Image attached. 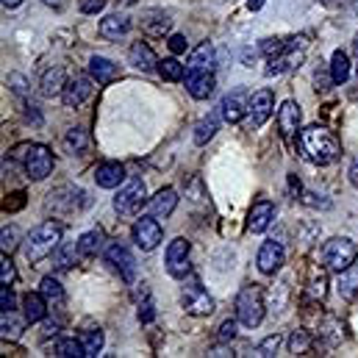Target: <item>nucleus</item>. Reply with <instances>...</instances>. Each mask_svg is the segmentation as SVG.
I'll return each instance as SVG.
<instances>
[{"label": "nucleus", "instance_id": "obj_1", "mask_svg": "<svg viewBox=\"0 0 358 358\" xmlns=\"http://www.w3.org/2000/svg\"><path fill=\"white\" fill-rule=\"evenodd\" d=\"M300 150L311 164H320V167H328L342 156L339 139L322 125H308L300 131Z\"/></svg>", "mask_w": 358, "mask_h": 358}, {"label": "nucleus", "instance_id": "obj_2", "mask_svg": "<svg viewBox=\"0 0 358 358\" xmlns=\"http://www.w3.org/2000/svg\"><path fill=\"white\" fill-rule=\"evenodd\" d=\"M62 236H64V228H62L59 222H53V220L36 225V228L25 236V242H22V253H25V259H28L31 264L45 262L48 256L56 253V248L62 245Z\"/></svg>", "mask_w": 358, "mask_h": 358}, {"label": "nucleus", "instance_id": "obj_3", "mask_svg": "<svg viewBox=\"0 0 358 358\" xmlns=\"http://www.w3.org/2000/svg\"><path fill=\"white\" fill-rule=\"evenodd\" d=\"M236 317L245 328H256L264 320V292L262 286H245L236 297Z\"/></svg>", "mask_w": 358, "mask_h": 358}, {"label": "nucleus", "instance_id": "obj_4", "mask_svg": "<svg viewBox=\"0 0 358 358\" xmlns=\"http://www.w3.org/2000/svg\"><path fill=\"white\" fill-rule=\"evenodd\" d=\"M306 48H308V39H306V36H292V39H286L283 50H280L278 56L269 59L267 73L269 76H275V73H286V70L300 67L303 59H306Z\"/></svg>", "mask_w": 358, "mask_h": 358}, {"label": "nucleus", "instance_id": "obj_5", "mask_svg": "<svg viewBox=\"0 0 358 358\" xmlns=\"http://www.w3.org/2000/svg\"><path fill=\"white\" fill-rule=\"evenodd\" d=\"M145 197H148L145 180H142V178H128L122 186H120V192L114 194V208H117L122 217H134V214L142 208Z\"/></svg>", "mask_w": 358, "mask_h": 358}, {"label": "nucleus", "instance_id": "obj_6", "mask_svg": "<svg viewBox=\"0 0 358 358\" xmlns=\"http://www.w3.org/2000/svg\"><path fill=\"white\" fill-rule=\"evenodd\" d=\"M356 256H358V248L353 245V239H348V236L331 239L325 245V250H322L325 264H328V269H334V272H342V269L353 267L356 264Z\"/></svg>", "mask_w": 358, "mask_h": 358}, {"label": "nucleus", "instance_id": "obj_7", "mask_svg": "<svg viewBox=\"0 0 358 358\" xmlns=\"http://www.w3.org/2000/svg\"><path fill=\"white\" fill-rule=\"evenodd\" d=\"M25 173L31 180H45L53 173V153L45 145H31L25 153Z\"/></svg>", "mask_w": 358, "mask_h": 358}, {"label": "nucleus", "instance_id": "obj_8", "mask_svg": "<svg viewBox=\"0 0 358 358\" xmlns=\"http://www.w3.org/2000/svg\"><path fill=\"white\" fill-rule=\"evenodd\" d=\"M180 306L186 314H194V317H208L214 314V297L203 289V286H186L183 294H180Z\"/></svg>", "mask_w": 358, "mask_h": 358}, {"label": "nucleus", "instance_id": "obj_9", "mask_svg": "<svg viewBox=\"0 0 358 358\" xmlns=\"http://www.w3.org/2000/svg\"><path fill=\"white\" fill-rule=\"evenodd\" d=\"M162 236H164V231H162V225H159L156 217H142V220L134 225V242H136V248L145 250V253L156 250L159 242H162Z\"/></svg>", "mask_w": 358, "mask_h": 358}, {"label": "nucleus", "instance_id": "obj_10", "mask_svg": "<svg viewBox=\"0 0 358 358\" xmlns=\"http://www.w3.org/2000/svg\"><path fill=\"white\" fill-rule=\"evenodd\" d=\"M106 262L117 269L125 280H134L136 278V259H134V253L122 242H111L106 248Z\"/></svg>", "mask_w": 358, "mask_h": 358}, {"label": "nucleus", "instance_id": "obj_11", "mask_svg": "<svg viewBox=\"0 0 358 358\" xmlns=\"http://www.w3.org/2000/svg\"><path fill=\"white\" fill-rule=\"evenodd\" d=\"M164 264H167V272L173 278H186V272H189V242L183 236L170 242L167 256H164Z\"/></svg>", "mask_w": 358, "mask_h": 358}, {"label": "nucleus", "instance_id": "obj_12", "mask_svg": "<svg viewBox=\"0 0 358 358\" xmlns=\"http://www.w3.org/2000/svg\"><path fill=\"white\" fill-rule=\"evenodd\" d=\"M272 108H275V97H272V92L269 90L256 92V94L250 97V111H248L250 120H248V125H250V128H262L269 117H272Z\"/></svg>", "mask_w": 358, "mask_h": 358}, {"label": "nucleus", "instance_id": "obj_13", "mask_svg": "<svg viewBox=\"0 0 358 358\" xmlns=\"http://www.w3.org/2000/svg\"><path fill=\"white\" fill-rule=\"evenodd\" d=\"M222 117H225V122H231V125H236V122H242V117L250 111V97H248V92L236 90L231 92L225 100H222Z\"/></svg>", "mask_w": 358, "mask_h": 358}, {"label": "nucleus", "instance_id": "obj_14", "mask_svg": "<svg viewBox=\"0 0 358 358\" xmlns=\"http://www.w3.org/2000/svg\"><path fill=\"white\" fill-rule=\"evenodd\" d=\"M92 81H94L92 76H76V78H70L67 87H64V92H62L64 106H67V108L81 106V103L92 94Z\"/></svg>", "mask_w": 358, "mask_h": 358}, {"label": "nucleus", "instance_id": "obj_15", "mask_svg": "<svg viewBox=\"0 0 358 358\" xmlns=\"http://www.w3.org/2000/svg\"><path fill=\"white\" fill-rule=\"evenodd\" d=\"M283 259H286V253H283V245L280 242H275V239H269L262 245V250H259V269L264 272V275H275L278 269L283 267Z\"/></svg>", "mask_w": 358, "mask_h": 358}, {"label": "nucleus", "instance_id": "obj_16", "mask_svg": "<svg viewBox=\"0 0 358 358\" xmlns=\"http://www.w3.org/2000/svg\"><path fill=\"white\" fill-rule=\"evenodd\" d=\"M278 128H280V136L283 139H292L300 128V106L294 100H283L280 108H278Z\"/></svg>", "mask_w": 358, "mask_h": 358}, {"label": "nucleus", "instance_id": "obj_17", "mask_svg": "<svg viewBox=\"0 0 358 358\" xmlns=\"http://www.w3.org/2000/svg\"><path fill=\"white\" fill-rule=\"evenodd\" d=\"M272 217H275V206H272L269 200L253 203V208H250V214H248V231L264 234L269 228V222H272Z\"/></svg>", "mask_w": 358, "mask_h": 358}, {"label": "nucleus", "instance_id": "obj_18", "mask_svg": "<svg viewBox=\"0 0 358 358\" xmlns=\"http://www.w3.org/2000/svg\"><path fill=\"white\" fill-rule=\"evenodd\" d=\"M214 62H217V56H214L211 42H203L200 48L192 50L189 64H186V73H211L214 70Z\"/></svg>", "mask_w": 358, "mask_h": 358}, {"label": "nucleus", "instance_id": "obj_19", "mask_svg": "<svg viewBox=\"0 0 358 358\" xmlns=\"http://www.w3.org/2000/svg\"><path fill=\"white\" fill-rule=\"evenodd\" d=\"M22 314H25V322H42L48 317V297L42 292H28L22 297Z\"/></svg>", "mask_w": 358, "mask_h": 358}, {"label": "nucleus", "instance_id": "obj_20", "mask_svg": "<svg viewBox=\"0 0 358 358\" xmlns=\"http://www.w3.org/2000/svg\"><path fill=\"white\" fill-rule=\"evenodd\" d=\"M217 87L214 73H186V90L194 100H206Z\"/></svg>", "mask_w": 358, "mask_h": 358}, {"label": "nucleus", "instance_id": "obj_21", "mask_svg": "<svg viewBox=\"0 0 358 358\" xmlns=\"http://www.w3.org/2000/svg\"><path fill=\"white\" fill-rule=\"evenodd\" d=\"M90 76L100 84V87H106V84H111V81H117V78H120V67H117L114 62L103 59V56H92L90 59Z\"/></svg>", "mask_w": 358, "mask_h": 358}, {"label": "nucleus", "instance_id": "obj_22", "mask_svg": "<svg viewBox=\"0 0 358 358\" xmlns=\"http://www.w3.org/2000/svg\"><path fill=\"white\" fill-rule=\"evenodd\" d=\"M94 180H97L100 189H114V186H120L125 180V167L120 162H106V164H100L94 170Z\"/></svg>", "mask_w": 358, "mask_h": 358}, {"label": "nucleus", "instance_id": "obj_23", "mask_svg": "<svg viewBox=\"0 0 358 358\" xmlns=\"http://www.w3.org/2000/svg\"><path fill=\"white\" fill-rule=\"evenodd\" d=\"M176 206H178V194H176V189H162L153 200H150V214L156 217V220H167L173 211H176Z\"/></svg>", "mask_w": 358, "mask_h": 358}, {"label": "nucleus", "instance_id": "obj_24", "mask_svg": "<svg viewBox=\"0 0 358 358\" xmlns=\"http://www.w3.org/2000/svg\"><path fill=\"white\" fill-rule=\"evenodd\" d=\"M131 31V20L125 14H108L106 20H100V36L106 39H120Z\"/></svg>", "mask_w": 358, "mask_h": 358}, {"label": "nucleus", "instance_id": "obj_25", "mask_svg": "<svg viewBox=\"0 0 358 358\" xmlns=\"http://www.w3.org/2000/svg\"><path fill=\"white\" fill-rule=\"evenodd\" d=\"M128 59H131V64L136 67V70H153L159 62H156V53H153V48L150 45H145V42H134L131 45V50H128Z\"/></svg>", "mask_w": 358, "mask_h": 358}, {"label": "nucleus", "instance_id": "obj_26", "mask_svg": "<svg viewBox=\"0 0 358 358\" xmlns=\"http://www.w3.org/2000/svg\"><path fill=\"white\" fill-rule=\"evenodd\" d=\"M67 87V78H64V67H50V70H45V76H42V81H39V92L45 94V97H53V94H62Z\"/></svg>", "mask_w": 358, "mask_h": 358}, {"label": "nucleus", "instance_id": "obj_27", "mask_svg": "<svg viewBox=\"0 0 358 358\" xmlns=\"http://www.w3.org/2000/svg\"><path fill=\"white\" fill-rule=\"evenodd\" d=\"M100 248H103V231H87L78 239V259L90 262V259H94L100 253Z\"/></svg>", "mask_w": 358, "mask_h": 358}, {"label": "nucleus", "instance_id": "obj_28", "mask_svg": "<svg viewBox=\"0 0 358 358\" xmlns=\"http://www.w3.org/2000/svg\"><path fill=\"white\" fill-rule=\"evenodd\" d=\"M336 289H339V294H342L345 300H358V267L356 264L339 272Z\"/></svg>", "mask_w": 358, "mask_h": 358}, {"label": "nucleus", "instance_id": "obj_29", "mask_svg": "<svg viewBox=\"0 0 358 358\" xmlns=\"http://www.w3.org/2000/svg\"><path fill=\"white\" fill-rule=\"evenodd\" d=\"M350 76V59L345 50H336L334 59H331V81L334 84H345Z\"/></svg>", "mask_w": 358, "mask_h": 358}, {"label": "nucleus", "instance_id": "obj_30", "mask_svg": "<svg viewBox=\"0 0 358 358\" xmlns=\"http://www.w3.org/2000/svg\"><path fill=\"white\" fill-rule=\"evenodd\" d=\"M217 128H220V120H217V114H208V117H203V120L197 122V128H194V142H197V145H206L208 139H214Z\"/></svg>", "mask_w": 358, "mask_h": 358}, {"label": "nucleus", "instance_id": "obj_31", "mask_svg": "<svg viewBox=\"0 0 358 358\" xmlns=\"http://www.w3.org/2000/svg\"><path fill=\"white\" fill-rule=\"evenodd\" d=\"M325 294H328V275H325L322 269H317V272L311 275L308 286H306V297H308V300H322Z\"/></svg>", "mask_w": 358, "mask_h": 358}, {"label": "nucleus", "instance_id": "obj_32", "mask_svg": "<svg viewBox=\"0 0 358 358\" xmlns=\"http://www.w3.org/2000/svg\"><path fill=\"white\" fill-rule=\"evenodd\" d=\"M53 356L78 358L84 356V345H81V339H59V342H53Z\"/></svg>", "mask_w": 358, "mask_h": 358}, {"label": "nucleus", "instance_id": "obj_33", "mask_svg": "<svg viewBox=\"0 0 358 358\" xmlns=\"http://www.w3.org/2000/svg\"><path fill=\"white\" fill-rule=\"evenodd\" d=\"M81 345H84V356H97L103 350V331L100 328H87L81 334Z\"/></svg>", "mask_w": 358, "mask_h": 358}, {"label": "nucleus", "instance_id": "obj_34", "mask_svg": "<svg viewBox=\"0 0 358 358\" xmlns=\"http://www.w3.org/2000/svg\"><path fill=\"white\" fill-rule=\"evenodd\" d=\"M87 145H90V136H87V131H81V128H70L67 131V136H64V148H67V153H84L87 150Z\"/></svg>", "mask_w": 358, "mask_h": 358}, {"label": "nucleus", "instance_id": "obj_35", "mask_svg": "<svg viewBox=\"0 0 358 358\" xmlns=\"http://www.w3.org/2000/svg\"><path fill=\"white\" fill-rule=\"evenodd\" d=\"M76 256H78V242L76 245H59L53 253V264H56V269H70V264H76Z\"/></svg>", "mask_w": 358, "mask_h": 358}, {"label": "nucleus", "instance_id": "obj_36", "mask_svg": "<svg viewBox=\"0 0 358 358\" xmlns=\"http://www.w3.org/2000/svg\"><path fill=\"white\" fill-rule=\"evenodd\" d=\"M159 73H162L164 81H183V78H186V70H183V64H180L178 59H164V62H159Z\"/></svg>", "mask_w": 358, "mask_h": 358}, {"label": "nucleus", "instance_id": "obj_37", "mask_svg": "<svg viewBox=\"0 0 358 358\" xmlns=\"http://www.w3.org/2000/svg\"><path fill=\"white\" fill-rule=\"evenodd\" d=\"M142 28H145L148 34L162 36V34L170 28V17H167V14H162V11H150V14H148V20L142 22Z\"/></svg>", "mask_w": 358, "mask_h": 358}, {"label": "nucleus", "instance_id": "obj_38", "mask_svg": "<svg viewBox=\"0 0 358 358\" xmlns=\"http://www.w3.org/2000/svg\"><path fill=\"white\" fill-rule=\"evenodd\" d=\"M42 294L50 300V303H62L64 300V289H62V283L56 280V278H42Z\"/></svg>", "mask_w": 358, "mask_h": 358}, {"label": "nucleus", "instance_id": "obj_39", "mask_svg": "<svg viewBox=\"0 0 358 358\" xmlns=\"http://www.w3.org/2000/svg\"><path fill=\"white\" fill-rule=\"evenodd\" d=\"M311 348V336H308V331H294L292 336H289V353H294V356H300V353H306Z\"/></svg>", "mask_w": 358, "mask_h": 358}, {"label": "nucleus", "instance_id": "obj_40", "mask_svg": "<svg viewBox=\"0 0 358 358\" xmlns=\"http://www.w3.org/2000/svg\"><path fill=\"white\" fill-rule=\"evenodd\" d=\"M278 348H280V336L278 334H272V336H267L259 348H256V356L259 358H269V356H275L278 353Z\"/></svg>", "mask_w": 358, "mask_h": 358}, {"label": "nucleus", "instance_id": "obj_41", "mask_svg": "<svg viewBox=\"0 0 358 358\" xmlns=\"http://www.w3.org/2000/svg\"><path fill=\"white\" fill-rule=\"evenodd\" d=\"M17 239H20V231H17L14 225L3 228V234H0V245H3V253H11V250L17 248Z\"/></svg>", "mask_w": 358, "mask_h": 358}, {"label": "nucleus", "instance_id": "obj_42", "mask_svg": "<svg viewBox=\"0 0 358 358\" xmlns=\"http://www.w3.org/2000/svg\"><path fill=\"white\" fill-rule=\"evenodd\" d=\"M20 328H22V322L14 317V311H3V334L6 336H20Z\"/></svg>", "mask_w": 358, "mask_h": 358}, {"label": "nucleus", "instance_id": "obj_43", "mask_svg": "<svg viewBox=\"0 0 358 358\" xmlns=\"http://www.w3.org/2000/svg\"><path fill=\"white\" fill-rule=\"evenodd\" d=\"M14 280H17V269H14V264H11L8 256H3V262H0V283L11 286Z\"/></svg>", "mask_w": 358, "mask_h": 358}, {"label": "nucleus", "instance_id": "obj_44", "mask_svg": "<svg viewBox=\"0 0 358 358\" xmlns=\"http://www.w3.org/2000/svg\"><path fill=\"white\" fill-rule=\"evenodd\" d=\"M283 45H286L283 39H264V42H262V53H264L267 59H272V56H278V53L283 50Z\"/></svg>", "mask_w": 358, "mask_h": 358}, {"label": "nucleus", "instance_id": "obj_45", "mask_svg": "<svg viewBox=\"0 0 358 358\" xmlns=\"http://www.w3.org/2000/svg\"><path fill=\"white\" fill-rule=\"evenodd\" d=\"M0 308L3 311H14V294H11V286H6V283L0 289Z\"/></svg>", "mask_w": 358, "mask_h": 358}, {"label": "nucleus", "instance_id": "obj_46", "mask_svg": "<svg viewBox=\"0 0 358 358\" xmlns=\"http://www.w3.org/2000/svg\"><path fill=\"white\" fill-rule=\"evenodd\" d=\"M103 6H106V0H81L84 14H97V11H103Z\"/></svg>", "mask_w": 358, "mask_h": 358}, {"label": "nucleus", "instance_id": "obj_47", "mask_svg": "<svg viewBox=\"0 0 358 358\" xmlns=\"http://www.w3.org/2000/svg\"><path fill=\"white\" fill-rule=\"evenodd\" d=\"M234 336H236V322L234 320H225L220 325V339H234Z\"/></svg>", "mask_w": 358, "mask_h": 358}, {"label": "nucleus", "instance_id": "obj_48", "mask_svg": "<svg viewBox=\"0 0 358 358\" xmlns=\"http://www.w3.org/2000/svg\"><path fill=\"white\" fill-rule=\"evenodd\" d=\"M170 50L178 56V53H183L186 50V39L180 36V34H176V36H170Z\"/></svg>", "mask_w": 358, "mask_h": 358}, {"label": "nucleus", "instance_id": "obj_49", "mask_svg": "<svg viewBox=\"0 0 358 358\" xmlns=\"http://www.w3.org/2000/svg\"><path fill=\"white\" fill-rule=\"evenodd\" d=\"M22 206H25V194H22V192H17V194H14V200H11V203L6 200V206H3V208H6V211H17V208H22Z\"/></svg>", "mask_w": 358, "mask_h": 358}, {"label": "nucleus", "instance_id": "obj_50", "mask_svg": "<svg viewBox=\"0 0 358 358\" xmlns=\"http://www.w3.org/2000/svg\"><path fill=\"white\" fill-rule=\"evenodd\" d=\"M303 203H306V206H322V208H328V206H331L328 200H317V194H311V192H306V194H303Z\"/></svg>", "mask_w": 358, "mask_h": 358}, {"label": "nucleus", "instance_id": "obj_51", "mask_svg": "<svg viewBox=\"0 0 358 358\" xmlns=\"http://www.w3.org/2000/svg\"><path fill=\"white\" fill-rule=\"evenodd\" d=\"M139 320H142V322H150V320H153V306H150V303H145V306L139 308Z\"/></svg>", "mask_w": 358, "mask_h": 358}, {"label": "nucleus", "instance_id": "obj_52", "mask_svg": "<svg viewBox=\"0 0 358 358\" xmlns=\"http://www.w3.org/2000/svg\"><path fill=\"white\" fill-rule=\"evenodd\" d=\"M59 334V322H48L45 328H42V336L48 339V336H56Z\"/></svg>", "mask_w": 358, "mask_h": 358}, {"label": "nucleus", "instance_id": "obj_53", "mask_svg": "<svg viewBox=\"0 0 358 358\" xmlns=\"http://www.w3.org/2000/svg\"><path fill=\"white\" fill-rule=\"evenodd\" d=\"M350 180H353V186H358V159L350 164Z\"/></svg>", "mask_w": 358, "mask_h": 358}, {"label": "nucleus", "instance_id": "obj_54", "mask_svg": "<svg viewBox=\"0 0 358 358\" xmlns=\"http://www.w3.org/2000/svg\"><path fill=\"white\" fill-rule=\"evenodd\" d=\"M262 6H264V0H248V8H250V11H259Z\"/></svg>", "mask_w": 358, "mask_h": 358}, {"label": "nucleus", "instance_id": "obj_55", "mask_svg": "<svg viewBox=\"0 0 358 358\" xmlns=\"http://www.w3.org/2000/svg\"><path fill=\"white\" fill-rule=\"evenodd\" d=\"M42 3H45V6H53V8H62L64 0H42Z\"/></svg>", "mask_w": 358, "mask_h": 358}, {"label": "nucleus", "instance_id": "obj_56", "mask_svg": "<svg viewBox=\"0 0 358 358\" xmlns=\"http://www.w3.org/2000/svg\"><path fill=\"white\" fill-rule=\"evenodd\" d=\"M20 3H22V0H3V6H6V8H17Z\"/></svg>", "mask_w": 358, "mask_h": 358}, {"label": "nucleus", "instance_id": "obj_57", "mask_svg": "<svg viewBox=\"0 0 358 358\" xmlns=\"http://www.w3.org/2000/svg\"><path fill=\"white\" fill-rule=\"evenodd\" d=\"M353 50H356V56H358V34H356V39H353Z\"/></svg>", "mask_w": 358, "mask_h": 358}]
</instances>
